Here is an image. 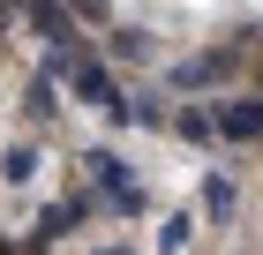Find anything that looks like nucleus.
<instances>
[{
    "label": "nucleus",
    "mask_w": 263,
    "mask_h": 255,
    "mask_svg": "<svg viewBox=\"0 0 263 255\" xmlns=\"http://www.w3.org/2000/svg\"><path fill=\"white\" fill-rule=\"evenodd\" d=\"M83 180L98 188V203H105V210L143 218V180H136V165H128L113 143H90V150H83Z\"/></svg>",
    "instance_id": "1"
},
{
    "label": "nucleus",
    "mask_w": 263,
    "mask_h": 255,
    "mask_svg": "<svg viewBox=\"0 0 263 255\" xmlns=\"http://www.w3.org/2000/svg\"><path fill=\"white\" fill-rule=\"evenodd\" d=\"M61 83H68V90H76L83 105H90V113H113V120H121V105H128L121 75H113V60H105L98 45H83V53H76V60H68V68H61Z\"/></svg>",
    "instance_id": "2"
},
{
    "label": "nucleus",
    "mask_w": 263,
    "mask_h": 255,
    "mask_svg": "<svg viewBox=\"0 0 263 255\" xmlns=\"http://www.w3.org/2000/svg\"><path fill=\"white\" fill-rule=\"evenodd\" d=\"M105 203H98V188L83 180V195H61V203H45L38 210V225H30V255H45L53 240H76L83 233V218H98Z\"/></svg>",
    "instance_id": "3"
},
{
    "label": "nucleus",
    "mask_w": 263,
    "mask_h": 255,
    "mask_svg": "<svg viewBox=\"0 0 263 255\" xmlns=\"http://www.w3.org/2000/svg\"><path fill=\"white\" fill-rule=\"evenodd\" d=\"M233 60H241V45H211V53H188L181 68H173V90H211V83L233 75Z\"/></svg>",
    "instance_id": "4"
},
{
    "label": "nucleus",
    "mask_w": 263,
    "mask_h": 255,
    "mask_svg": "<svg viewBox=\"0 0 263 255\" xmlns=\"http://www.w3.org/2000/svg\"><path fill=\"white\" fill-rule=\"evenodd\" d=\"M218 135H226V143H263V90L218 98Z\"/></svg>",
    "instance_id": "5"
},
{
    "label": "nucleus",
    "mask_w": 263,
    "mask_h": 255,
    "mask_svg": "<svg viewBox=\"0 0 263 255\" xmlns=\"http://www.w3.org/2000/svg\"><path fill=\"white\" fill-rule=\"evenodd\" d=\"M196 210L211 218V225H233V218H241V180L226 173V165H211L203 188H196Z\"/></svg>",
    "instance_id": "6"
},
{
    "label": "nucleus",
    "mask_w": 263,
    "mask_h": 255,
    "mask_svg": "<svg viewBox=\"0 0 263 255\" xmlns=\"http://www.w3.org/2000/svg\"><path fill=\"white\" fill-rule=\"evenodd\" d=\"M23 128H45V120H61V68H38V75L23 83Z\"/></svg>",
    "instance_id": "7"
},
{
    "label": "nucleus",
    "mask_w": 263,
    "mask_h": 255,
    "mask_svg": "<svg viewBox=\"0 0 263 255\" xmlns=\"http://www.w3.org/2000/svg\"><path fill=\"white\" fill-rule=\"evenodd\" d=\"M105 60H113V68H151V60H158V38L136 30V23H113V30H105Z\"/></svg>",
    "instance_id": "8"
},
{
    "label": "nucleus",
    "mask_w": 263,
    "mask_h": 255,
    "mask_svg": "<svg viewBox=\"0 0 263 255\" xmlns=\"http://www.w3.org/2000/svg\"><path fill=\"white\" fill-rule=\"evenodd\" d=\"M173 135H181V143H196V150H211V143H226V135H218V105H203V98L173 105Z\"/></svg>",
    "instance_id": "9"
},
{
    "label": "nucleus",
    "mask_w": 263,
    "mask_h": 255,
    "mask_svg": "<svg viewBox=\"0 0 263 255\" xmlns=\"http://www.w3.org/2000/svg\"><path fill=\"white\" fill-rule=\"evenodd\" d=\"M121 120H128V128H143V135H165V128H173V105H165V90H128Z\"/></svg>",
    "instance_id": "10"
},
{
    "label": "nucleus",
    "mask_w": 263,
    "mask_h": 255,
    "mask_svg": "<svg viewBox=\"0 0 263 255\" xmlns=\"http://www.w3.org/2000/svg\"><path fill=\"white\" fill-rule=\"evenodd\" d=\"M38 173H45V150H38V143H8V150H0V180H8V188H30Z\"/></svg>",
    "instance_id": "11"
},
{
    "label": "nucleus",
    "mask_w": 263,
    "mask_h": 255,
    "mask_svg": "<svg viewBox=\"0 0 263 255\" xmlns=\"http://www.w3.org/2000/svg\"><path fill=\"white\" fill-rule=\"evenodd\" d=\"M196 218L203 210H173V218H165V225H158V255H188V248H196Z\"/></svg>",
    "instance_id": "12"
},
{
    "label": "nucleus",
    "mask_w": 263,
    "mask_h": 255,
    "mask_svg": "<svg viewBox=\"0 0 263 255\" xmlns=\"http://www.w3.org/2000/svg\"><path fill=\"white\" fill-rule=\"evenodd\" d=\"M68 8H76L83 23H113V0H68Z\"/></svg>",
    "instance_id": "13"
},
{
    "label": "nucleus",
    "mask_w": 263,
    "mask_h": 255,
    "mask_svg": "<svg viewBox=\"0 0 263 255\" xmlns=\"http://www.w3.org/2000/svg\"><path fill=\"white\" fill-rule=\"evenodd\" d=\"M90 255H136V248H128V240H105V248H90Z\"/></svg>",
    "instance_id": "14"
}]
</instances>
